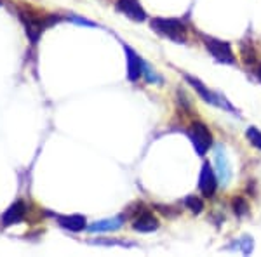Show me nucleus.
I'll return each mask as SVG.
<instances>
[{
    "label": "nucleus",
    "mask_w": 261,
    "mask_h": 257,
    "mask_svg": "<svg viewBox=\"0 0 261 257\" xmlns=\"http://www.w3.org/2000/svg\"><path fill=\"white\" fill-rule=\"evenodd\" d=\"M124 224V219L122 217H113V219H103V221H96L87 227L91 233H107V231H115L120 230Z\"/></svg>",
    "instance_id": "obj_13"
},
{
    "label": "nucleus",
    "mask_w": 261,
    "mask_h": 257,
    "mask_svg": "<svg viewBox=\"0 0 261 257\" xmlns=\"http://www.w3.org/2000/svg\"><path fill=\"white\" fill-rule=\"evenodd\" d=\"M183 77H185V80H187V82L190 83V85L193 87V89H195L197 94H199L200 98L205 101V103L213 104V106H220V108H226V109H230L228 106H226V104H223L221 101H220V98H218V96L214 94V92L209 91L207 87H205L204 83L200 82V80L193 78L192 75H183ZM230 111H231V109H230Z\"/></svg>",
    "instance_id": "obj_8"
},
{
    "label": "nucleus",
    "mask_w": 261,
    "mask_h": 257,
    "mask_svg": "<svg viewBox=\"0 0 261 257\" xmlns=\"http://www.w3.org/2000/svg\"><path fill=\"white\" fill-rule=\"evenodd\" d=\"M0 6H2V0H0Z\"/></svg>",
    "instance_id": "obj_19"
},
{
    "label": "nucleus",
    "mask_w": 261,
    "mask_h": 257,
    "mask_svg": "<svg viewBox=\"0 0 261 257\" xmlns=\"http://www.w3.org/2000/svg\"><path fill=\"white\" fill-rule=\"evenodd\" d=\"M241 52H242V58L246 63H256V54H254V49H252L251 45L242 44Z\"/></svg>",
    "instance_id": "obj_17"
},
{
    "label": "nucleus",
    "mask_w": 261,
    "mask_h": 257,
    "mask_svg": "<svg viewBox=\"0 0 261 257\" xmlns=\"http://www.w3.org/2000/svg\"><path fill=\"white\" fill-rule=\"evenodd\" d=\"M231 209H233V212L237 214L239 217L246 216V214L249 212V207H247L246 198H242V196H235L233 200H231Z\"/></svg>",
    "instance_id": "obj_14"
},
{
    "label": "nucleus",
    "mask_w": 261,
    "mask_h": 257,
    "mask_svg": "<svg viewBox=\"0 0 261 257\" xmlns=\"http://www.w3.org/2000/svg\"><path fill=\"white\" fill-rule=\"evenodd\" d=\"M24 216H27V205H24L23 200H18V202H14V204L6 210V212H4L2 222H4V226L18 224V222L23 221Z\"/></svg>",
    "instance_id": "obj_11"
},
{
    "label": "nucleus",
    "mask_w": 261,
    "mask_h": 257,
    "mask_svg": "<svg viewBox=\"0 0 261 257\" xmlns=\"http://www.w3.org/2000/svg\"><path fill=\"white\" fill-rule=\"evenodd\" d=\"M216 188H218V179H216V176H214L211 163L205 160V162L202 163V168H200L199 189L205 198H211L214 193H216Z\"/></svg>",
    "instance_id": "obj_5"
},
{
    "label": "nucleus",
    "mask_w": 261,
    "mask_h": 257,
    "mask_svg": "<svg viewBox=\"0 0 261 257\" xmlns=\"http://www.w3.org/2000/svg\"><path fill=\"white\" fill-rule=\"evenodd\" d=\"M58 222H60L61 227L68 231H82L87 227V221L82 214H71V216H61L58 217Z\"/></svg>",
    "instance_id": "obj_12"
},
{
    "label": "nucleus",
    "mask_w": 261,
    "mask_h": 257,
    "mask_svg": "<svg viewBox=\"0 0 261 257\" xmlns=\"http://www.w3.org/2000/svg\"><path fill=\"white\" fill-rule=\"evenodd\" d=\"M117 11H120L129 19L136 21V23H143L146 19V12L140 4V0H117Z\"/></svg>",
    "instance_id": "obj_6"
},
{
    "label": "nucleus",
    "mask_w": 261,
    "mask_h": 257,
    "mask_svg": "<svg viewBox=\"0 0 261 257\" xmlns=\"http://www.w3.org/2000/svg\"><path fill=\"white\" fill-rule=\"evenodd\" d=\"M150 26H151V30L157 32L159 35L167 37V39L178 42V44H185V42H187L188 28H187V24H185L181 19L155 18V19H151Z\"/></svg>",
    "instance_id": "obj_1"
},
{
    "label": "nucleus",
    "mask_w": 261,
    "mask_h": 257,
    "mask_svg": "<svg viewBox=\"0 0 261 257\" xmlns=\"http://www.w3.org/2000/svg\"><path fill=\"white\" fill-rule=\"evenodd\" d=\"M256 77H258V78L261 80V65H259V68L256 70Z\"/></svg>",
    "instance_id": "obj_18"
},
{
    "label": "nucleus",
    "mask_w": 261,
    "mask_h": 257,
    "mask_svg": "<svg viewBox=\"0 0 261 257\" xmlns=\"http://www.w3.org/2000/svg\"><path fill=\"white\" fill-rule=\"evenodd\" d=\"M246 137L247 141L251 142L254 148H259L261 150V130L256 129V127H249L246 130Z\"/></svg>",
    "instance_id": "obj_16"
},
{
    "label": "nucleus",
    "mask_w": 261,
    "mask_h": 257,
    "mask_svg": "<svg viewBox=\"0 0 261 257\" xmlns=\"http://www.w3.org/2000/svg\"><path fill=\"white\" fill-rule=\"evenodd\" d=\"M214 165H216V176L220 178L223 186H226L230 183L231 170H230L228 158H226V151L221 145H218L216 150H214Z\"/></svg>",
    "instance_id": "obj_7"
},
{
    "label": "nucleus",
    "mask_w": 261,
    "mask_h": 257,
    "mask_svg": "<svg viewBox=\"0 0 261 257\" xmlns=\"http://www.w3.org/2000/svg\"><path fill=\"white\" fill-rule=\"evenodd\" d=\"M19 19L24 24V30H27V37L30 39L32 44H35L40 39L42 32L53 23H56V19L53 16H40L39 12L33 11H23L19 12Z\"/></svg>",
    "instance_id": "obj_2"
},
{
    "label": "nucleus",
    "mask_w": 261,
    "mask_h": 257,
    "mask_svg": "<svg viewBox=\"0 0 261 257\" xmlns=\"http://www.w3.org/2000/svg\"><path fill=\"white\" fill-rule=\"evenodd\" d=\"M185 205H187V207L190 209L195 216L204 210V202H202L200 198H197V196H187V198H185Z\"/></svg>",
    "instance_id": "obj_15"
},
{
    "label": "nucleus",
    "mask_w": 261,
    "mask_h": 257,
    "mask_svg": "<svg viewBox=\"0 0 261 257\" xmlns=\"http://www.w3.org/2000/svg\"><path fill=\"white\" fill-rule=\"evenodd\" d=\"M133 227L140 233H151L159 230V219L150 210H140L133 221Z\"/></svg>",
    "instance_id": "obj_9"
},
{
    "label": "nucleus",
    "mask_w": 261,
    "mask_h": 257,
    "mask_svg": "<svg viewBox=\"0 0 261 257\" xmlns=\"http://www.w3.org/2000/svg\"><path fill=\"white\" fill-rule=\"evenodd\" d=\"M124 50L125 58H127V80L129 82H136L143 75V60L129 45H124Z\"/></svg>",
    "instance_id": "obj_10"
},
{
    "label": "nucleus",
    "mask_w": 261,
    "mask_h": 257,
    "mask_svg": "<svg viewBox=\"0 0 261 257\" xmlns=\"http://www.w3.org/2000/svg\"><path fill=\"white\" fill-rule=\"evenodd\" d=\"M202 40L205 44V49L218 63L223 65H235V54L231 52V47L228 42H223L220 39H214V37L202 35Z\"/></svg>",
    "instance_id": "obj_4"
},
{
    "label": "nucleus",
    "mask_w": 261,
    "mask_h": 257,
    "mask_svg": "<svg viewBox=\"0 0 261 257\" xmlns=\"http://www.w3.org/2000/svg\"><path fill=\"white\" fill-rule=\"evenodd\" d=\"M187 136L190 137L193 148H195L197 153L200 155V157H204L205 153L209 151V148L213 146V134L209 127L205 124H202V122L195 120L190 124V127L187 130Z\"/></svg>",
    "instance_id": "obj_3"
}]
</instances>
